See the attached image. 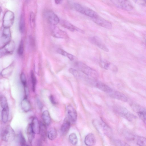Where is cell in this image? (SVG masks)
Segmentation results:
<instances>
[{"label": "cell", "instance_id": "6da1fadb", "mask_svg": "<svg viewBox=\"0 0 146 146\" xmlns=\"http://www.w3.org/2000/svg\"><path fill=\"white\" fill-rule=\"evenodd\" d=\"M75 66L79 70L90 78L96 80L98 77V73L95 70L82 62H76Z\"/></svg>", "mask_w": 146, "mask_h": 146}, {"label": "cell", "instance_id": "7a4b0ae2", "mask_svg": "<svg viewBox=\"0 0 146 146\" xmlns=\"http://www.w3.org/2000/svg\"><path fill=\"white\" fill-rule=\"evenodd\" d=\"M114 110L116 114L129 121H133L136 119V116L125 107L116 106Z\"/></svg>", "mask_w": 146, "mask_h": 146}, {"label": "cell", "instance_id": "3957f363", "mask_svg": "<svg viewBox=\"0 0 146 146\" xmlns=\"http://www.w3.org/2000/svg\"><path fill=\"white\" fill-rule=\"evenodd\" d=\"M74 7L78 12L90 17L92 19L95 18L98 16V14L94 10L79 3H74Z\"/></svg>", "mask_w": 146, "mask_h": 146}, {"label": "cell", "instance_id": "277c9868", "mask_svg": "<svg viewBox=\"0 0 146 146\" xmlns=\"http://www.w3.org/2000/svg\"><path fill=\"white\" fill-rule=\"evenodd\" d=\"M15 137V133L10 125H7L2 131L1 134V139L5 142H9L13 141Z\"/></svg>", "mask_w": 146, "mask_h": 146}, {"label": "cell", "instance_id": "5b68a950", "mask_svg": "<svg viewBox=\"0 0 146 146\" xmlns=\"http://www.w3.org/2000/svg\"><path fill=\"white\" fill-rule=\"evenodd\" d=\"M15 19L14 13L9 10L7 11L4 13L3 19V25L4 27L9 28L13 25Z\"/></svg>", "mask_w": 146, "mask_h": 146}, {"label": "cell", "instance_id": "8992f818", "mask_svg": "<svg viewBox=\"0 0 146 146\" xmlns=\"http://www.w3.org/2000/svg\"><path fill=\"white\" fill-rule=\"evenodd\" d=\"M130 106L139 117L142 120L146 122V109L139 105L134 103L131 104Z\"/></svg>", "mask_w": 146, "mask_h": 146}, {"label": "cell", "instance_id": "52a82bcc", "mask_svg": "<svg viewBox=\"0 0 146 146\" xmlns=\"http://www.w3.org/2000/svg\"><path fill=\"white\" fill-rule=\"evenodd\" d=\"M44 15L46 19L52 25H56L60 21L58 16L52 11L47 10L45 11Z\"/></svg>", "mask_w": 146, "mask_h": 146}, {"label": "cell", "instance_id": "ba28073f", "mask_svg": "<svg viewBox=\"0 0 146 146\" xmlns=\"http://www.w3.org/2000/svg\"><path fill=\"white\" fill-rule=\"evenodd\" d=\"M90 42L101 49L106 52L109 51L108 48L102 42V40L98 36H94L89 38Z\"/></svg>", "mask_w": 146, "mask_h": 146}, {"label": "cell", "instance_id": "9c48e42d", "mask_svg": "<svg viewBox=\"0 0 146 146\" xmlns=\"http://www.w3.org/2000/svg\"><path fill=\"white\" fill-rule=\"evenodd\" d=\"M92 19L95 23L101 27L109 29L112 27V24L110 21L99 15L97 17Z\"/></svg>", "mask_w": 146, "mask_h": 146}, {"label": "cell", "instance_id": "30bf717a", "mask_svg": "<svg viewBox=\"0 0 146 146\" xmlns=\"http://www.w3.org/2000/svg\"><path fill=\"white\" fill-rule=\"evenodd\" d=\"M60 24L63 27L72 32H74L76 31L83 33H84L83 30L76 27L66 20H61L60 21Z\"/></svg>", "mask_w": 146, "mask_h": 146}, {"label": "cell", "instance_id": "8fae6325", "mask_svg": "<svg viewBox=\"0 0 146 146\" xmlns=\"http://www.w3.org/2000/svg\"><path fill=\"white\" fill-rule=\"evenodd\" d=\"M93 84L96 87L105 92L110 94L113 90L109 86L101 82L97 81L95 80Z\"/></svg>", "mask_w": 146, "mask_h": 146}, {"label": "cell", "instance_id": "7c38bea8", "mask_svg": "<svg viewBox=\"0 0 146 146\" xmlns=\"http://www.w3.org/2000/svg\"><path fill=\"white\" fill-rule=\"evenodd\" d=\"M67 113L69 120L73 123L75 122L77 119V113L76 110L71 105L67 107Z\"/></svg>", "mask_w": 146, "mask_h": 146}, {"label": "cell", "instance_id": "4fadbf2b", "mask_svg": "<svg viewBox=\"0 0 146 146\" xmlns=\"http://www.w3.org/2000/svg\"><path fill=\"white\" fill-rule=\"evenodd\" d=\"M110 95L113 98L124 102H127L128 100L126 95L119 91L113 90L110 93Z\"/></svg>", "mask_w": 146, "mask_h": 146}, {"label": "cell", "instance_id": "5bb4252c", "mask_svg": "<svg viewBox=\"0 0 146 146\" xmlns=\"http://www.w3.org/2000/svg\"><path fill=\"white\" fill-rule=\"evenodd\" d=\"M31 123L35 134H39L40 127V123L39 122L38 119L36 117H34Z\"/></svg>", "mask_w": 146, "mask_h": 146}, {"label": "cell", "instance_id": "9a60e30c", "mask_svg": "<svg viewBox=\"0 0 146 146\" xmlns=\"http://www.w3.org/2000/svg\"><path fill=\"white\" fill-rule=\"evenodd\" d=\"M70 126V121L69 120L65 119L61 126L60 131L63 135H66L68 133Z\"/></svg>", "mask_w": 146, "mask_h": 146}, {"label": "cell", "instance_id": "2e32d148", "mask_svg": "<svg viewBox=\"0 0 146 146\" xmlns=\"http://www.w3.org/2000/svg\"><path fill=\"white\" fill-rule=\"evenodd\" d=\"M96 139L94 135L92 133L88 134L85 137L84 143L88 146L94 145L96 143Z\"/></svg>", "mask_w": 146, "mask_h": 146}, {"label": "cell", "instance_id": "e0dca14e", "mask_svg": "<svg viewBox=\"0 0 146 146\" xmlns=\"http://www.w3.org/2000/svg\"><path fill=\"white\" fill-rule=\"evenodd\" d=\"M15 48V44L13 42H9L2 48V52L4 54L12 53Z\"/></svg>", "mask_w": 146, "mask_h": 146}, {"label": "cell", "instance_id": "ac0fdd59", "mask_svg": "<svg viewBox=\"0 0 146 146\" xmlns=\"http://www.w3.org/2000/svg\"><path fill=\"white\" fill-rule=\"evenodd\" d=\"M10 36L9 28L4 27L2 36V39L1 40H2V42H5V45L10 41L9 40L10 39Z\"/></svg>", "mask_w": 146, "mask_h": 146}, {"label": "cell", "instance_id": "d6986e66", "mask_svg": "<svg viewBox=\"0 0 146 146\" xmlns=\"http://www.w3.org/2000/svg\"><path fill=\"white\" fill-rule=\"evenodd\" d=\"M102 121H97L94 122V125L96 128L100 132H102L103 133H106L107 131L108 127Z\"/></svg>", "mask_w": 146, "mask_h": 146}, {"label": "cell", "instance_id": "ffe728a7", "mask_svg": "<svg viewBox=\"0 0 146 146\" xmlns=\"http://www.w3.org/2000/svg\"><path fill=\"white\" fill-rule=\"evenodd\" d=\"M21 105L22 109L25 112L29 111L31 108V104L27 98H23L21 102Z\"/></svg>", "mask_w": 146, "mask_h": 146}, {"label": "cell", "instance_id": "44dd1931", "mask_svg": "<svg viewBox=\"0 0 146 146\" xmlns=\"http://www.w3.org/2000/svg\"><path fill=\"white\" fill-rule=\"evenodd\" d=\"M132 140L139 146H146V138L143 137L134 135Z\"/></svg>", "mask_w": 146, "mask_h": 146}, {"label": "cell", "instance_id": "7402d4cb", "mask_svg": "<svg viewBox=\"0 0 146 146\" xmlns=\"http://www.w3.org/2000/svg\"><path fill=\"white\" fill-rule=\"evenodd\" d=\"M35 133L32 128L31 123H29L27 127V135L28 141L31 143L35 138Z\"/></svg>", "mask_w": 146, "mask_h": 146}, {"label": "cell", "instance_id": "603a6c76", "mask_svg": "<svg viewBox=\"0 0 146 146\" xmlns=\"http://www.w3.org/2000/svg\"><path fill=\"white\" fill-rule=\"evenodd\" d=\"M100 66L106 70H115V67L108 62L101 60L100 62Z\"/></svg>", "mask_w": 146, "mask_h": 146}, {"label": "cell", "instance_id": "cb8c5ba5", "mask_svg": "<svg viewBox=\"0 0 146 146\" xmlns=\"http://www.w3.org/2000/svg\"><path fill=\"white\" fill-rule=\"evenodd\" d=\"M42 116L44 123L47 125L50 124L51 122V117L48 111L47 110L44 111Z\"/></svg>", "mask_w": 146, "mask_h": 146}, {"label": "cell", "instance_id": "d4e9b609", "mask_svg": "<svg viewBox=\"0 0 146 146\" xmlns=\"http://www.w3.org/2000/svg\"><path fill=\"white\" fill-rule=\"evenodd\" d=\"M54 35L56 36L59 38H68L66 33L57 28L55 29Z\"/></svg>", "mask_w": 146, "mask_h": 146}, {"label": "cell", "instance_id": "484cf974", "mask_svg": "<svg viewBox=\"0 0 146 146\" xmlns=\"http://www.w3.org/2000/svg\"><path fill=\"white\" fill-rule=\"evenodd\" d=\"M9 110V107L3 108L1 113V119L4 123H6L8 119Z\"/></svg>", "mask_w": 146, "mask_h": 146}, {"label": "cell", "instance_id": "4316f807", "mask_svg": "<svg viewBox=\"0 0 146 146\" xmlns=\"http://www.w3.org/2000/svg\"><path fill=\"white\" fill-rule=\"evenodd\" d=\"M40 133L42 139L45 141L47 136L46 125L43 123L40 122Z\"/></svg>", "mask_w": 146, "mask_h": 146}, {"label": "cell", "instance_id": "83f0119b", "mask_svg": "<svg viewBox=\"0 0 146 146\" xmlns=\"http://www.w3.org/2000/svg\"><path fill=\"white\" fill-rule=\"evenodd\" d=\"M57 132L54 128H51L48 130L47 133V137L51 140H54L57 136Z\"/></svg>", "mask_w": 146, "mask_h": 146}, {"label": "cell", "instance_id": "f1b7e54d", "mask_svg": "<svg viewBox=\"0 0 146 146\" xmlns=\"http://www.w3.org/2000/svg\"><path fill=\"white\" fill-rule=\"evenodd\" d=\"M57 52L59 54L62 55L67 57L71 61H73L74 59V56L72 54L69 53L59 48L58 49Z\"/></svg>", "mask_w": 146, "mask_h": 146}, {"label": "cell", "instance_id": "f546056e", "mask_svg": "<svg viewBox=\"0 0 146 146\" xmlns=\"http://www.w3.org/2000/svg\"><path fill=\"white\" fill-rule=\"evenodd\" d=\"M68 140L73 145H76L78 143L77 137L76 134L74 133H72L70 135Z\"/></svg>", "mask_w": 146, "mask_h": 146}, {"label": "cell", "instance_id": "4dcf8cb0", "mask_svg": "<svg viewBox=\"0 0 146 146\" xmlns=\"http://www.w3.org/2000/svg\"><path fill=\"white\" fill-rule=\"evenodd\" d=\"M19 29L21 33L24 32L25 29V23L24 17L23 15H21L20 17L19 23Z\"/></svg>", "mask_w": 146, "mask_h": 146}, {"label": "cell", "instance_id": "1f68e13d", "mask_svg": "<svg viewBox=\"0 0 146 146\" xmlns=\"http://www.w3.org/2000/svg\"><path fill=\"white\" fill-rule=\"evenodd\" d=\"M31 76L32 84V89L33 92H34L35 90L36 86V79L33 72L32 71L31 73Z\"/></svg>", "mask_w": 146, "mask_h": 146}, {"label": "cell", "instance_id": "d6a6232c", "mask_svg": "<svg viewBox=\"0 0 146 146\" xmlns=\"http://www.w3.org/2000/svg\"><path fill=\"white\" fill-rule=\"evenodd\" d=\"M17 137L18 142L20 145L21 146L27 145L25 139L21 132L19 133Z\"/></svg>", "mask_w": 146, "mask_h": 146}, {"label": "cell", "instance_id": "836d02e7", "mask_svg": "<svg viewBox=\"0 0 146 146\" xmlns=\"http://www.w3.org/2000/svg\"><path fill=\"white\" fill-rule=\"evenodd\" d=\"M0 104L2 108L9 107L7 99L4 96L1 95L0 96Z\"/></svg>", "mask_w": 146, "mask_h": 146}, {"label": "cell", "instance_id": "e575fe53", "mask_svg": "<svg viewBox=\"0 0 146 146\" xmlns=\"http://www.w3.org/2000/svg\"><path fill=\"white\" fill-rule=\"evenodd\" d=\"M69 71L71 74L75 77L79 78L80 77V74L76 69L72 68H70L69 69Z\"/></svg>", "mask_w": 146, "mask_h": 146}, {"label": "cell", "instance_id": "d590c367", "mask_svg": "<svg viewBox=\"0 0 146 146\" xmlns=\"http://www.w3.org/2000/svg\"><path fill=\"white\" fill-rule=\"evenodd\" d=\"M24 46L23 41L21 40L19 44L18 50L17 53L20 56H21L23 52Z\"/></svg>", "mask_w": 146, "mask_h": 146}, {"label": "cell", "instance_id": "8d00e7d4", "mask_svg": "<svg viewBox=\"0 0 146 146\" xmlns=\"http://www.w3.org/2000/svg\"><path fill=\"white\" fill-rule=\"evenodd\" d=\"M114 144L116 145L117 146H129V145L126 142L122 141L119 140H114Z\"/></svg>", "mask_w": 146, "mask_h": 146}, {"label": "cell", "instance_id": "74e56055", "mask_svg": "<svg viewBox=\"0 0 146 146\" xmlns=\"http://www.w3.org/2000/svg\"><path fill=\"white\" fill-rule=\"evenodd\" d=\"M20 79L21 81L23 86L27 85V80L25 74L23 73H22L20 75Z\"/></svg>", "mask_w": 146, "mask_h": 146}, {"label": "cell", "instance_id": "f35d334b", "mask_svg": "<svg viewBox=\"0 0 146 146\" xmlns=\"http://www.w3.org/2000/svg\"><path fill=\"white\" fill-rule=\"evenodd\" d=\"M29 19L31 25H33L35 21V14L33 12L30 13Z\"/></svg>", "mask_w": 146, "mask_h": 146}, {"label": "cell", "instance_id": "ab89813d", "mask_svg": "<svg viewBox=\"0 0 146 146\" xmlns=\"http://www.w3.org/2000/svg\"><path fill=\"white\" fill-rule=\"evenodd\" d=\"M137 4L143 6H146V3L144 0H132Z\"/></svg>", "mask_w": 146, "mask_h": 146}, {"label": "cell", "instance_id": "60d3db41", "mask_svg": "<svg viewBox=\"0 0 146 146\" xmlns=\"http://www.w3.org/2000/svg\"><path fill=\"white\" fill-rule=\"evenodd\" d=\"M24 90L25 94V98H27L29 96V88L27 85L24 86Z\"/></svg>", "mask_w": 146, "mask_h": 146}, {"label": "cell", "instance_id": "b9f144b4", "mask_svg": "<svg viewBox=\"0 0 146 146\" xmlns=\"http://www.w3.org/2000/svg\"><path fill=\"white\" fill-rule=\"evenodd\" d=\"M49 99L51 103L53 105H56L57 104V102L53 95H51L50 96Z\"/></svg>", "mask_w": 146, "mask_h": 146}, {"label": "cell", "instance_id": "7bdbcfd3", "mask_svg": "<svg viewBox=\"0 0 146 146\" xmlns=\"http://www.w3.org/2000/svg\"><path fill=\"white\" fill-rule=\"evenodd\" d=\"M37 103L38 105V107L40 109H41L42 108V105L41 102L39 100H37Z\"/></svg>", "mask_w": 146, "mask_h": 146}, {"label": "cell", "instance_id": "ee69618b", "mask_svg": "<svg viewBox=\"0 0 146 146\" xmlns=\"http://www.w3.org/2000/svg\"><path fill=\"white\" fill-rule=\"evenodd\" d=\"M62 0H54L55 3L57 4H60Z\"/></svg>", "mask_w": 146, "mask_h": 146}, {"label": "cell", "instance_id": "f6af8a7d", "mask_svg": "<svg viewBox=\"0 0 146 146\" xmlns=\"http://www.w3.org/2000/svg\"><path fill=\"white\" fill-rule=\"evenodd\" d=\"M144 0L145 1V2L146 3V0Z\"/></svg>", "mask_w": 146, "mask_h": 146}, {"label": "cell", "instance_id": "bcb514c9", "mask_svg": "<svg viewBox=\"0 0 146 146\" xmlns=\"http://www.w3.org/2000/svg\"><path fill=\"white\" fill-rule=\"evenodd\" d=\"M145 43H146V40H145Z\"/></svg>", "mask_w": 146, "mask_h": 146}]
</instances>
